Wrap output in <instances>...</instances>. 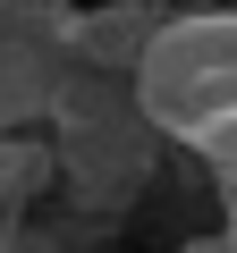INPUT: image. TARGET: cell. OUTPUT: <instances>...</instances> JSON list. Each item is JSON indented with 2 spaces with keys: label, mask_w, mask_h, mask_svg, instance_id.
<instances>
[{
  "label": "cell",
  "mask_w": 237,
  "mask_h": 253,
  "mask_svg": "<svg viewBox=\"0 0 237 253\" xmlns=\"http://www.w3.org/2000/svg\"><path fill=\"white\" fill-rule=\"evenodd\" d=\"M136 101L153 135H178L212 169L237 161V9H170L136 59Z\"/></svg>",
  "instance_id": "cell-1"
},
{
  "label": "cell",
  "mask_w": 237,
  "mask_h": 253,
  "mask_svg": "<svg viewBox=\"0 0 237 253\" xmlns=\"http://www.w3.org/2000/svg\"><path fill=\"white\" fill-rule=\"evenodd\" d=\"M68 26L76 9H59V0H0V135L59 110V68L76 59Z\"/></svg>",
  "instance_id": "cell-2"
},
{
  "label": "cell",
  "mask_w": 237,
  "mask_h": 253,
  "mask_svg": "<svg viewBox=\"0 0 237 253\" xmlns=\"http://www.w3.org/2000/svg\"><path fill=\"white\" fill-rule=\"evenodd\" d=\"M161 17H170V0H118V9H85V17L68 26V51H76L85 68H118V76H136V59H144V42L161 34Z\"/></svg>",
  "instance_id": "cell-3"
},
{
  "label": "cell",
  "mask_w": 237,
  "mask_h": 253,
  "mask_svg": "<svg viewBox=\"0 0 237 253\" xmlns=\"http://www.w3.org/2000/svg\"><path fill=\"white\" fill-rule=\"evenodd\" d=\"M34 177H43V161H34L26 144H9V135H0V236L17 228V203L34 194Z\"/></svg>",
  "instance_id": "cell-4"
}]
</instances>
